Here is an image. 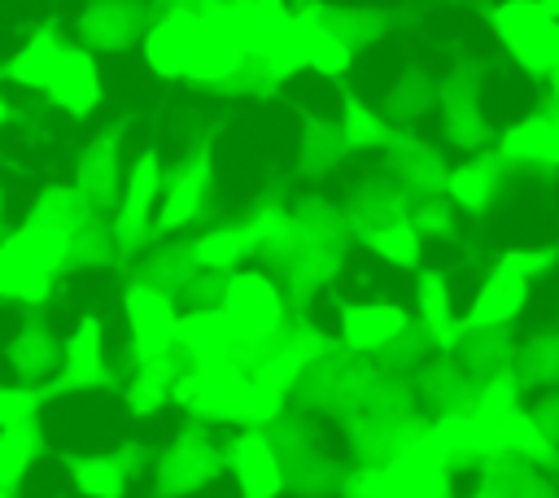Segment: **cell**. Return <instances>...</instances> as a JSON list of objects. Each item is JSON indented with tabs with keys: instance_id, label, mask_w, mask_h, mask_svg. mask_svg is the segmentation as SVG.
I'll list each match as a JSON object with an SVG mask.
<instances>
[{
	"instance_id": "6da1fadb",
	"label": "cell",
	"mask_w": 559,
	"mask_h": 498,
	"mask_svg": "<svg viewBox=\"0 0 559 498\" xmlns=\"http://www.w3.org/2000/svg\"><path fill=\"white\" fill-rule=\"evenodd\" d=\"M345 245H349V232H345L336 205H328L323 197H306L293 205L288 253L280 258L275 271H266L280 284L288 315H306V306L323 288H332V280L341 275V262H345Z\"/></svg>"
},
{
	"instance_id": "7a4b0ae2",
	"label": "cell",
	"mask_w": 559,
	"mask_h": 498,
	"mask_svg": "<svg viewBox=\"0 0 559 498\" xmlns=\"http://www.w3.org/2000/svg\"><path fill=\"white\" fill-rule=\"evenodd\" d=\"M170 402L210 428H249V380L223 363H192L175 376Z\"/></svg>"
},
{
	"instance_id": "3957f363",
	"label": "cell",
	"mask_w": 559,
	"mask_h": 498,
	"mask_svg": "<svg viewBox=\"0 0 559 498\" xmlns=\"http://www.w3.org/2000/svg\"><path fill=\"white\" fill-rule=\"evenodd\" d=\"M223 13L249 57H262L284 83L301 74L297 26H293V9L284 0H240V4H227Z\"/></svg>"
},
{
	"instance_id": "277c9868",
	"label": "cell",
	"mask_w": 559,
	"mask_h": 498,
	"mask_svg": "<svg viewBox=\"0 0 559 498\" xmlns=\"http://www.w3.org/2000/svg\"><path fill=\"white\" fill-rule=\"evenodd\" d=\"M214 306L227 315L236 341H275L284 319H288L284 293L262 266L227 271L223 284H218V301Z\"/></svg>"
},
{
	"instance_id": "5b68a950",
	"label": "cell",
	"mask_w": 559,
	"mask_h": 498,
	"mask_svg": "<svg viewBox=\"0 0 559 498\" xmlns=\"http://www.w3.org/2000/svg\"><path fill=\"white\" fill-rule=\"evenodd\" d=\"M489 26L498 35V44L507 48V57L542 83V74L559 61V22L542 13L537 0H498L485 9Z\"/></svg>"
},
{
	"instance_id": "8992f818",
	"label": "cell",
	"mask_w": 559,
	"mask_h": 498,
	"mask_svg": "<svg viewBox=\"0 0 559 498\" xmlns=\"http://www.w3.org/2000/svg\"><path fill=\"white\" fill-rule=\"evenodd\" d=\"M162 157L153 149H144L131 170L122 175V192H118V210L109 214V232L118 240V258L131 262L140 258L153 240H157V227H153V214H157V197H162Z\"/></svg>"
},
{
	"instance_id": "52a82bcc",
	"label": "cell",
	"mask_w": 559,
	"mask_h": 498,
	"mask_svg": "<svg viewBox=\"0 0 559 498\" xmlns=\"http://www.w3.org/2000/svg\"><path fill=\"white\" fill-rule=\"evenodd\" d=\"M218 472H223V441L214 437L210 424L188 419L179 428V437L157 454L153 494L157 498H188V494L205 489Z\"/></svg>"
},
{
	"instance_id": "ba28073f",
	"label": "cell",
	"mask_w": 559,
	"mask_h": 498,
	"mask_svg": "<svg viewBox=\"0 0 559 498\" xmlns=\"http://www.w3.org/2000/svg\"><path fill=\"white\" fill-rule=\"evenodd\" d=\"M135 280L148 284V288H157V293H166L179 310L214 306V301H218V284H223V275L197 266L188 240H153V245L140 253Z\"/></svg>"
},
{
	"instance_id": "9c48e42d",
	"label": "cell",
	"mask_w": 559,
	"mask_h": 498,
	"mask_svg": "<svg viewBox=\"0 0 559 498\" xmlns=\"http://www.w3.org/2000/svg\"><path fill=\"white\" fill-rule=\"evenodd\" d=\"M445 144L463 149V153H480L493 144V127L485 114V79L476 66H454V74L437 87V105H432Z\"/></svg>"
},
{
	"instance_id": "30bf717a",
	"label": "cell",
	"mask_w": 559,
	"mask_h": 498,
	"mask_svg": "<svg viewBox=\"0 0 559 498\" xmlns=\"http://www.w3.org/2000/svg\"><path fill=\"white\" fill-rule=\"evenodd\" d=\"M271 441H275V454H280V467H284V489H297L306 498H328L336 494V481H341V467L332 463V454L323 450V441L301 424V419H280L266 428Z\"/></svg>"
},
{
	"instance_id": "8fae6325",
	"label": "cell",
	"mask_w": 559,
	"mask_h": 498,
	"mask_svg": "<svg viewBox=\"0 0 559 498\" xmlns=\"http://www.w3.org/2000/svg\"><path fill=\"white\" fill-rule=\"evenodd\" d=\"M214 201V162H210V144H197L179 170L170 179H162V197H157V214L153 227L157 236H175L183 227H192Z\"/></svg>"
},
{
	"instance_id": "7c38bea8",
	"label": "cell",
	"mask_w": 559,
	"mask_h": 498,
	"mask_svg": "<svg viewBox=\"0 0 559 498\" xmlns=\"http://www.w3.org/2000/svg\"><path fill=\"white\" fill-rule=\"evenodd\" d=\"M380 467L393 485V498H454L459 467H454L450 450L437 437H428V428L415 441H406L393 459H384Z\"/></svg>"
},
{
	"instance_id": "4fadbf2b",
	"label": "cell",
	"mask_w": 559,
	"mask_h": 498,
	"mask_svg": "<svg viewBox=\"0 0 559 498\" xmlns=\"http://www.w3.org/2000/svg\"><path fill=\"white\" fill-rule=\"evenodd\" d=\"M445 170H450L445 153L428 135H415V131H397L389 140L384 166H380V175L393 183V192L406 201V210L424 197H437L445 183Z\"/></svg>"
},
{
	"instance_id": "5bb4252c",
	"label": "cell",
	"mask_w": 559,
	"mask_h": 498,
	"mask_svg": "<svg viewBox=\"0 0 559 498\" xmlns=\"http://www.w3.org/2000/svg\"><path fill=\"white\" fill-rule=\"evenodd\" d=\"M114 384L109 363H105V328L96 315H83L79 328L61 341V371L52 380H44L35 393L39 402L61 398V393H87V389H105Z\"/></svg>"
},
{
	"instance_id": "9a60e30c",
	"label": "cell",
	"mask_w": 559,
	"mask_h": 498,
	"mask_svg": "<svg viewBox=\"0 0 559 498\" xmlns=\"http://www.w3.org/2000/svg\"><path fill=\"white\" fill-rule=\"evenodd\" d=\"M122 315H127V336H131V358H135V363L175 354L179 306H175L166 293H157V288L131 280V284L122 288Z\"/></svg>"
},
{
	"instance_id": "2e32d148",
	"label": "cell",
	"mask_w": 559,
	"mask_h": 498,
	"mask_svg": "<svg viewBox=\"0 0 559 498\" xmlns=\"http://www.w3.org/2000/svg\"><path fill=\"white\" fill-rule=\"evenodd\" d=\"M411 328V310L402 301H345L336 297V341L358 358H380Z\"/></svg>"
},
{
	"instance_id": "e0dca14e",
	"label": "cell",
	"mask_w": 559,
	"mask_h": 498,
	"mask_svg": "<svg viewBox=\"0 0 559 498\" xmlns=\"http://www.w3.org/2000/svg\"><path fill=\"white\" fill-rule=\"evenodd\" d=\"M223 472H231L240 498H280L284 467L266 428H231L223 441Z\"/></svg>"
},
{
	"instance_id": "ac0fdd59",
	"label": "cell",
	"mask_w": 559,
	"mask_h": 498,
	"mask_svg": "<svg viewBox=\"0 0 559 498\" xmlns=\"http://www.w3.org/2000/svg\"><path fill=\"white\" fill-rule=\"evenodd\" d=\"M70 188L79 192L83 210L96 214V218H109L118 210V192H122V127H105L96 140H87V149L79 153Z\"/></svg>"
},
{
	"instance_id": "d6986e66",
	"label": "cell",
	"mask_w": 559,
	"mask_h": 498,
	"mask_svg": "<svg viewBox=\"0 0 559 498\" xmlns=\"http://www.w3.org/2000/svg\"><path fill=\"white\" fill-rule=\"evenodd\" d=\"M511 175H515V166L489 144V149H480V153H472L467 162H454V166L445 170L441 197H445L459 214L480 218V214H489V210L498 205V197H502V188L511 183Z\"/></svg>"
},
{
	"instance_id": "ffe728a7",
	"label": "cell",
	"mask_w": 559,
	"mask_h": 498,
	"mask_svg": "<svg viewBox=\"0 0 559 498\" xmlns=\"http://www.w3.org/2000/svg\"><path fill=\"white\" fill-rule=\"evenodd\" d=\"M197 13H201V22H197V48H192V61H188L183 83L205 87V92H218L227 83V74L240 66L245 48H240V35L231 31V22H227L223 9H197Z\"/></svg>"
},
{
	"instance_id": "44dd1931",
	"label": "cell",
	"mask_w": 559,
	"mask_h": 498,
	"mask_svg": "<svg viewBox=\"0 0 559 498\" xmlns=\"http://www.w3.org/2000/svg\"><path fill=\"white\" fill-rule=\"evenodd\" d=\"M197 22H201L197 9H162L157 17H148L140 52L157 79H183L188 74V61L197 48Z\"/></svg>"
},
{
	"instance_id": "7402d4cb",
	"label": "cell",
	"mask_w": 559,
	"mask_h": 498,
	"mask_svg": "<svg viewBox=\"0 0 559 498\" xmlns=\"http://www.w3.org/2000/svg\"><path fill=\"white\" fill-rule=\"evenodd\" d=\"M148 26V9L140 0H92L79 13V48L96 52H127L144 39Z\"/></svg>"
},
{
	"instance_id": "603a6c76",
	"label": "cell",
	"mask_w": 559,
	"mask_h": 498,
	"mask_svg": "<svg viewBox=\"0 0 559 498\" xmlns=\"http://www.w3.org/2000/svg\"><path fill=\"white\" fill-rule=\"evenodd\" d=\"M44 96H48V105L61 109L66 118H92V114L100 109V100H105L96 57H92L87 48L70 44V52L61 57V66H57V74L48 79Z\"/></svg>"
},
{
	"instance_id": "cb8c5ba5",
	"label": "cell",
	"mask_w": 559,
	"mask_h": 498,
	"mask_svg": "<svg viewBox=\"0 0 559 498\" xmlns=\"http://www.w3.org/2000/svg\"><path fill=\"white\" fill-rule=\"evenodd\" d=\"M493 149L515 166H533V170H559V122L546 118L542 109H528L520 118H511L498 135H493Z\"/></svg>"
},
{
	"instance_id": "d4e9b609",
	"label": "cell",
	"mask_w": 559,
	"mask_h": 498,
	"mask_svg": "<svg viewBox=\"0 0 559 498\" xmlns=\"http://www.w3.org/2000/svg\"><path fill=\"white\" fill-rule=\"evenodd\" d=\"M293 26H297V48H301V70H314L323 79H341L354 70L358 57L323 22V0H301L293 9Z\"/></svg>"
},
{
	"instance_id": "484cf974",
	"label": "cell",
	"mask_w": 559,
	"mask_h": 498,
	"mask_svg": "<svg viewBox=\"0 0 559 498\" xmlns=\"http://www.w3.org/2000/svg\"><path fill=\"white\" fill-rule=\"evenodd\" d=\"M528 297H533V284L489 266L459 319H463V328H511L528 310Z\"/></svg>"
},
{
	"instance_id": "4316f807",
	"label": "cell",
	"mask_w": 559,
	"mask_h": 498,
	"mask_svg": "<svg viewBox=\"0 0 559 498\" xmlns=\"http://www.w3.org/2000/svg\"><path fill=\"white\" fill-rule=\"evenodd\" d=\"M236 345V332L227 323V315L218 306H192L179 310V332H175V354L183 358V367L192 363H223Z\"/></svg>"
},
{
	"instance_id": "83f0119b",
	"label": "cell",
	"mask_w": 559,
	"mask_h": 498,
	"mask_svg": "<svg viewBox=\"0 0 559 498\" xmlns=\"http://www.w3.org/2000/svg\"><path fill=\"white\" fill-rule=\"evenodd\" d=\"M66 52H70V39L61 35V26H57V22H44V26L0 66V79H9V83H17V87L44 92Z\"/></svg>"
},
{
	"instance_id": "f1b7e54d",
	"label": "cell",
	"mask_w": 559,
	"mask_h": 498,
	"mask_svg": "<svg viewBox=\"0 0 559 498\" xmlns=\"http://www.w3.org/2000/svg\"><path fill=\"white\" fill-rule=\"evenodd\" d=\"M515 336L511 328H463V345H459V371L472 380H498L511 376L515 380Z\"/></svg>"
},
{
	"instance_id": "f546056e",
	"label": "cell",
	"mask_w": 559,
	"mask_h": 498,
	"mask_svg": "<svg viewBox=\"0 0 559 498\" xmlns=\"http://www.w3.org/2000/svg\"><path fill=\"white\" fill-rule=\"evenodd\" d=\"M336 131H341V144L349 157H367V153H384L389 140L397 135V127L376 109L367 105L362 96H354L349 87L341 92V114H336Z\"/></svg>"
},
{
	"instance_id": "4dcf8cb0",
	"label": "cell",
	"mask_w": 559,
	"mask_h": 498,
	"mask_svg": "<svg viewBox=\"0 0 559 498\" xmlns=\"http://www.w3.org/2000/svg\"><path fill=\"white\" fill-rule=\"evenodd\" d=\"M336 214H341L345 232L354 236V232H362V227H371V223L402 218V214H406V201L393 192V183H389L380 170H367V175L345 192V201L336 205Z\"/></svg>"
},
{
	"instance_id": "1f68e13d",
	"label": "cell",
	"mask_w": 559,
	"mask_h": 498,
	"mask_svg": "<svg viewBox=\"0 0 559 498\" xmlns=\"http://www.w3.org/2000/svg\"><path fill=\"white\" fill-rule=\"evenodd\" d=\"M476 472H480V489L476 494H485V498H555V489L542 476V467H533V463H524V459H515L507 450L480 459Z\"/></svg>"
},
{
	"instance_id": "d6a6232c",
	"label": "cell",
	"mask_w": 559,
	"mask_h": 498,
	"mask_svg": "<svg viewBox=\"0 0 559 498\" xmlns=\"http://www.w3.org/2000/svg\"><path fill=\"white\" fill-rule=\"evenodd\" d=\"M179 371H183V358H179V354L135 363L131 376H127V389H122L127 411L140 415V419H148V415H157L162 406H170V389H175V376H179Z\"/></svg>"
},
{
	"instance_id": "836d02e7",
	"label": "cell",
	"mask_w": 559,
	"mask_h": 498,
	"mask_svg": "<svg viewBox=\"0 0 559 498\" xmlns=\"http://www.w3.org/2000/svg\"><path fill=\"white\" fill-rule=\"evenodd\" d=\"M345 144H341V131H336V118H323V114H306L301 118V135H297V170L306 179H328L336 175V166L345 162Z\"/></svg>"
},
{
	"instance_id": "e575fe53",
	"label": "cell",
	"mask_w": 559,
	"mask_h": 498,
	"mask_svg": "<svg viewBox=\"0 0 559 498\" xmlns=\"http://www.w3.org/2000/svg\"><path fill=\"white\" fill-rule=\"evenodd\" d=\"M188 245H192L197 266L214 271V275H227V271H240L245 262H253V240H249L245 223H214Z\"/></svg>"
},
{
	"instance_id": "d590c367",
	"label": "cell",
	"mask_w": 559,
	"mask_h": 498,
	"mask_svg": "<svg viewBox=\"0 0 559 498\" xmlns=\"http://www.w3.org/2000/svg\"><path fill=\"white\" fill-rule=\"evenodd\" d=\"M354 240H358L362 249H371L384 266H397V271H415V266H419V258H424V240H419V232L411 227V218H406V214H402V218L371 223V227L354 232Z\"/></svg>"
},
{
	"instance_id": "8d00e7d4",
	"label": "cell",
	"mask_w": 559,
	"mask_h": 498,
	"mask_svg": "<svg viewBox=\"0 0 559 498\" xmlns=\"http://www.w3.org/2000/svg\"><path fill=\"white\" fill-rule=\"evenodd\" d=\"M432 105H437V83H432L419 66H411L402 79H393L389 92L380 96V114H384L397 131H411V122L428 118Z\"/></svg>"
},
{
	"instance_id": "74e56055",
	"label": "cell",
	"mask_w": 559,
	"mask_h": 498,
	"mask_svg": "<svg viewBox=\"0 0 559 498\" xmlns=\"http://www.w3.org/2000/svg\"><path fill=\"white\" fill-rule=\"evenodd\" d=\"M66 472L83 498H127L131 472L118 454H66Z\"/></svg>"
},
{
	"instance_id": "f35d334b",
	"label": "cell",
	"mask_w": 559,
	"mask_h": 498,
	"mask_svg": "<svg viewBox=\"0 0 559 498\" xmlns=\"http://www.w3.org/2000/svg\"><path fill=\"white\" fill-rule=\"evenodd\" d=\"M22 262H31L35 271H44L48 280L66 275V258H70V236L61 232H48V227H35V223H17L9 236H0Z\"/></svg>"
},
{
	"instance_id": "ab89813d",
	"label": "cell",
	"mask_w": 559,
	"mask_h": 498,
	"mask_svg": "<svg viewBox=\"0 0 559 498\" xmlns=\"http://www.w3.org/2000/svg\"><path fill=\"white\" fill-rule=\"evenodd\" d=\"M515 389H559V328H542L515 345Z\"/></svg>"
},
{
	"instance_id": "60d3db41",
	"label": "cell",
	"mask_w": 559,
	"mask_h": 498,
	"mask_svg": "<svg viewBox=\"0 0 559 498\" xmlns=\"http://www.w3.org/2000/svg\"><path fill=\"white\" fill-rule=\"evenodd\" d=\"M498 450H507V454H515V459H524V463H533V467H542V472L559 467V446L546 441V432L537 428V419H533L524 406H515V411L498 424Z\"/></svg>"
},
{
	"instance_id": "b9f144b4",
	"label": "cell",
	"mask_w": 559,
	"mask_h": 498,
	"mask_svg": "<svg viewBox=\"0 0 559 498\" xmlns=\"http://www.w3.org/2000/svg\"><path fill=\"white\" fill-rule=\"evenodd\" d=\"M323 22L336 31V39L358 57L362 48H371L384 31H389V17L371 4H328L323 0Z\"/></svg>"
},
{
	"instance_id": "7bdbcfd3",
	"label": "cell",
	"mask_w": 559,
	"mask_h": 498,
	"mask_svg": "<svg viewBox=\"0 0 559 498\" xmlns=\"http://www.w3.org/2000/svg\"><path fill=\"white\" fill-rule=\"evenodd\" d=\"M83 218H87V210H83L79 192H74L70 183H48V188L35 197V205L26 210V218H22V223H35V227H48V232L74 236V232L83 227Z\"/></svg>"
},
{
	"instance_id": "ee69618b",
	"label": "cell",
	"mask_w": 559,
	"mask_h": 498,
	"mask_svg": "<svg viewBox=\"0 0 559 498\" xmlns=\"http://www.w3.org/2000/svg\"><path fill=\"white\" fill-rule=\"evenodd\" d=\"M275 345H280L284 354H293L301 367H310V363H319V358H328V354L341 349L336 332L319 328L310 315H288L284 328H280V336H275Z\"/></svg>"
},
{
	"instance_id": "f6af8a7d",
	"label": "cell",
	"mask_w": 559,
	"mask_h": 498,
	"mask_svg": "<svg viewBox=\"0 0 559 498\" xmlns=\"http://www.w3.org/2000/svg\"><path fill=\"white\" fill-rule=\"evenodd\" d=\"M411 301H415V315H419V328H441L454 315V293H450V280L445 271L437 266H415V288H411Z\"/></svg>"
},
{
	"instance_id": "bcb514c9",
	"label": "cell",
	"mask_w": 559,
	"mask_h": 498,
	"mask_svg": "<svg viewBox=\"0 0 559 498\" xmlns=\"http://www.w3.org/2000/svg\"><path fill=\"white\" fill-rule=\"evenodd\" d=\"M44 454V432L39 424H22V428H0V485L17 489V481L31 472V463Z\"/></svg>"
},
{
	"instance_id": "7dc6e473",
	"label": "cell",
	"mask_w": 559,
	"mask_h": 498,
	"mask_svg": "<svg viewBox=\"0 0 559 498\" xmlns=\"http://www.w3.org/2000/svg\"><path fill=\"white\" fill-rule=\"evenodd\" d=\"M52 293V280L44 271H35L31 262H22L4 240H0V297L22 301V306H44Z\"/></svg>"
},
{
	"instance_id": "c3c4849f",
	"label": "cell",
	"mask_w": 559,
	"mask_h": 498,
	"mask_svg": "<svg viewBox=\"0 0 559 498\" xmlns=\"http://www.w3.org/2000/svg\"><path fill=\"white\" fill-rule=\"evenodd\" d=\"M57 349H61V345L48 336V328H44V323H26V328L9 341V363L17 367V376H22V380H44V376L52 371Z\"/></svg>"
},
{
	"instance_id": "681fc988",
	"label": "cell",
	"mask_w": 559,
	"mask_h": 498,
	"mask_svg": "<svg viewBox=\"0 0 559 498\" xmlns=\"http://www.w3.org/2000/svg\"><path fill=\"white\" fill-rule=\"evenodd\" d=\"M109 262H122V258H118V240H114V232H109V218L87 214L83 227L70 236L66 271H74V266H109Z\"/></svg>"
},
{
	"instance_id": "f907efd6",
	"label": "cell",
	"mask_w": 559,
	"mask_h": 498,
	"mask_svg": "<svg viewBox=\"0 0 559 498\" xmlns=\"http://www.w3.org/2000/svg\"><path fill=\"white\" fill-rule=\"evenodd\" d=\"M280 87H284V79L262 61V57H240V66L227 74V83L218 87V96H245V100H271V96H280Z\"/></svg>"
},
{
	"instance_id": "816d5d0a",
	"label": "cell",
	"mask_w": 559,
	"mask_h": 498,
	"mask_svg": "<svg viewBox=\"0 0 559 498\" xmlns=\"http://www.w3.org/2000/svg\"><path fill=\"white\" fill-rule=\"evenodd\" d=\"M411 227L419 232V240H454V227H459V210L437 192V197H424L406 210Z\"/></svg>"
},
{
	"instance_id": "f5cc1de1",
	"label": "cell",
	"mask_w": 559,
	"mask_h": 498,
	"mask_svg": "<svg viewBox=\"0 0 559 498\" xmlns=\"http://www.w3.org/2000/svg\"><path fill=\"white\" fill-rule=\"evenodd\" d=\"M555 262H559V249H555V245H511V249L498 253L493 266L507 271V275H515V280H524V284H533V280H542Z\"/></svg>"
},
{
	"instance_id": "db71d44e",
	"label": "cell",
	"mask_w": 559,
	"mask_h": 498,
	"mask_svg": "<svg viewBox=\"0 0 559 498\" xmlns=\"http://www.w3.org/2000/svg\"><path fill=\"white\" fill-rule=\"evenodd\" d=\"M336 498H393V485L380 463H354L336 481Z\"/></svg>"
},
{
	"instance_id": "11a10c76",
	"label": "cell",
	"mask_w": 559,
	"mask_h": 498,
	"mask_svg": "<svg viewBox=\"0 0 559 498\" xmlns=\"http://www.w3.org/2000/svg\"><path fill=\"white\" fill-rule=\"evenodd\" d=\"M39 393L31 384H0V428L39 424Z\"/></svg>"
},
{
	"instance_id": "9f6ffc18",
	"label": "cell",
	"mask_w": 559,
	"mask_h": 498,
	"mask_svg": "<svg viewBox=\"0 0 559 498\" xmlns=\"http://www.w3.org/2000/svg\"><path fill=\"white\" fill-rule=\"evenodd\" d=\"M533 419H537V428L546 432V441L550 446H559V389H546L537 402H533V411H528Z\"/></svg>"
},
{
	"instance_id": "6f0895ef",
	"label": "cell",
	"mask_w": 559,
	"mask_h": 498,
	"mask_svg": "<svg viewBox=\"0 0 559 498\" xmlns=\"http://www.w3.org/2000/svg\"><path fill=\"white\" fill-rule=\"evenodd\" d=\"M537 109H542L546 118H555V122H559V61L542 74V100H537Z\"/></svg>"
},
{
	"instance_id": "680465c9",
	"label": "cell",
	"mask_w": 559,
	"mask_h": 498,
	"mask_svg": "<svg viewBox=\"0 0 559 498\" xmlns=\"http://www.w3.org/2000/svg\"><path fill=\"white\" fill-rule=\"evenodd\" d=\"M537 4H542V13H546V17H555V22H559V0H537Z\"/></svg>"
},
{
	"instance_id": "91938a15",
	"label": "cell",
	"mask_w": 559,
	"mask_h": 498,
	"mask_svg": "<svg viewBox=\"0 0 559 498\" xmlns=\"http://www.w3.org/2000/svg\"><path fill=\"white\" fill-rule=\"evenodd\" d=\"M201 0H162V9H197Z\"/></svg>"
},
{
	"instance_id": "94428289",
	"label": "cell",
	"mask_w": 559,
	"mask_h": 498,
	"mask_svg": "<svg viewBox=\"0 0 559 498\" xmlns=\"http://www.w3.org/2000/svg\"><path fill=\"white\" fill-rule=\"evenodd\" d=\"M9 122V105H4V96H0V127Z\"/></svg>"
},
{
	"instance_id": "6125c7cd",
	"label": "cell",
	"mask_w": 559,
	"mask_h": 498,
	"mask_svg": "<svg viewBox=\"0 0 559 498\" xmlns=\"http://www.w3.org/2000/svg\"><path fill=\"white\" fill-rule=\"evenodd\" d=\"M0 236H4V197H0Z\"/></svg>"
},
{
	"instance_id": "be15d7a7",
	"label": "cell",
	"mask_w": 559,
	"mask_h": 498,
	"mask_svg": "<svg viewBox=\"0 0 559 498\" xmlns=\"http://www.w3.org/2000/svg\"><path fill=\"white\" fill-rule=\"evenodd\" d=\"M0 498H13V489H4V485H0Z\"/></svg>"
},
{
	"instance_id": "e7e4bbea",
	"label": "cell",
	"mask_w": 559,
	"mask_h": 498,
	"mask_svg": "<svg viewBox=\"0 0 559 498\" xmlns=\"http://www.w3.org/2000/svg\"><path fill=\"white\" fill-rule=\"evenodd\" d=\"M472 498H485V494H472Z\"/></svg>"
}]
</instances>
